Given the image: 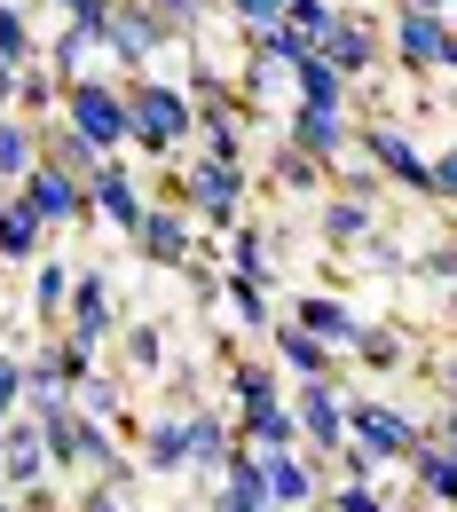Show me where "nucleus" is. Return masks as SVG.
<instances>
[{
  "mask_svg": "<svg viewBox=\"0 0 457 512\" xmlns=\"http://www.w3.org/2000/svg\"><path fill=\"white\" fill-rule=\"evenodd\" d=\"M16 87H24V71H16V64H0V103H16Z\"/></svg>",
  "mask_w": 457,
  "mask_h": 512,
  "instance_id": "47",
  "label": "nucleus"
},
{
  "mask_svg": "<svg viewBox=\"0 0 457 512\" xmlns=\"http://www.w3.org/2000/svg\"><path fill=\"white\" fill-rule=\"evenodd\" d=\"M331 512H394L379 497V481H347V489H331Z\"/></svg>",
  "mask_w": 457,
  "mask_h": 512,
  "instance_id": "36",
  "label": "nucleus"
},
{
  "mask_svg": "<svg viewBox=\"0 0 457 512\" xmlns=\"http://www.w3.org/2000/svg\"><path fill=\"white\" fill-rule=\"evenodd\" d=\"M418 268H426L434 284H450V292H457V245H442V253H426V260H418Z\"/></svg>",
  "mask_w": 457,
  "mask_h": 512,
  "instance_id": "43",
  "label": "nucleus"
},
{
  "mask_svg": "<svg viewBox=\"0 0 457 512\" xmlns=\"http://www.w3.org/2000/svg\"><path fill=\"white\" fill-rule=\"evenodd\" d=\"M434 197L457 205V142H442V158H434Z\"/></svg>",
  "mask_w": 457,
  "mask_h": 512,
  "instance_id": "42",
  "label": "nucleus"
},
{
  "mask_svg": "<svg viewBox=\"0 0 457 512\" xmlns=\"http://www.w3.org/2000/svg\"><path fill=\"white\" fill-rule=\"evenodd\" d=\"M229 394H237V418H245L253 449H300L292 402H284V386H276L268 363H237V371H229Z\"/></svg>",
  "mask_w": 457,
  "mask_h": 512,
  "instance_id": "2",
  "label": "nucleus"
},
{
  "mask_svg": "<svg viewBox=\"0 0 457 512\" xmlns=\"http://www.w3.org/2000/svg\"><path fill=\"white\" fill-rule=\"evenodd\" d=\"M261 473H268L276 512H308L316 505V457H300V449H261Z\"/></svg>",
  "mask_w": 457,
  "mask_h": 512,
  "instance_id": "11",
  "label": "nucleus"
},
{
  "mask_svg": "<svg viewBox=\"0 0 457 512\" xmlns=\"http://www.w3.org/2000/svg\"><path fill=\"white\" fill-rule=\"evenodd\" d=\"M32 142H40L32 127L0 119V182H24V174H32Z\"/></svg>",
  "mask_w": 457,
  "mask_h": 512,
  "instance_id": "31",
  "label": "nucleus"
},
{
  "mask_svg": "<svg viewBox=\"0 0 457 512\" xmlns=\"http://www.w3.org/2000/svg\"><path fill=\"white\" fill-rule=\"evenodd\" d=\"M339 16H347V8H331V0H284V24H276V32H284L300 56H316L331 32H339Z\"/></svg>",
  "mask_w": 457,
  "mask_h": 512,
  "instance_id": "20",
  "label": "nucleus"
},
{
  "mask_svg": "<svg viewBox=\"0 0 457 512\" xmlns=\"http://www.w3.org/2000/svg\"><path fill=\"white\" fill-rule=\"evenodd\" d=\"M48 166H64L71 182H95V174H103V166H111V158H103V150H95V142H79V134H48Z\"/></svg>",
  "mask_w": 457,
  "mask_h": 512,
  "instance_id": "28",
  "label": "nucleus"
},
{
  "mask_svg": "<svg viewBox=\"0 0 457 512\" xmlns=\"http://www.w3.org/2000/svg\"><path fill=\"white\" fill-rule=\"evenodd\" d=\"M410 489H418V505H450L457 512V449L450 442H418L410 449Z\"/></svg>",
  "mask_w": 457,
  "mask_h": 512,
  "instance_id": "15",
  "label": "nucleus"
},
{
  "mask_svg": "<svg viewBox=\"0 0 457 512\" xmlns=\"http://www.w3.org/2000/svg\"><path fill=\"white\" fill-rule=\"evenodd\" d=\"M450 308H457V292H450Z\"/></svg>",
  "mask_w": 457,
  "mask_h": 512,
  "instance_id": "52",
  "label": "nucleus"
},
{
  "mask_svg": "<svg viewBox=\"0 0 457 512\" xmlns=\"http://www.w3.org/2000/svg\"><path fill=\"white\" fill-rule=\"evenodd\" d=\"M79 512H127V497H119V489H87V497H79Z\"/></svg>",
  "mask_w": 457,
  "mask_h": 512,
  "instance_id": "45",
  "label": "nucleus"
},
{
  "mask_svg": "<svg viewBox=\"0 0 457 512\" xmlns=\"http://www.w3.org/2000/svg\"><path fill=\"white\" fill-rule=\"evenodd\" d=\"M292 426H300L308 457H339V449H347V394L331 379L300 386V394H292Z\"/></svg>",
  "mask_w": 457,
  "mask_h": 512,
  "instance_id": "5",
  "label": "nucleus"
},
{
  "mask_svg": "<svg viewBox=\"0 0 457 512\" xmlns=\"http://www.w3.org/2000/svg\"><path fill=\"white\" fill-rule=\"evenodd\" d=\"M64 127L111 158V150L127 142V87H111V79H71L64 87Z\"/></svg>",
  "mask_w": 457,
  "mask_h": 512,
  "instance_id": "4",
  "label": "nucleus"
},
{
  "mask_svg": "<svg viewBox=\"0 0 457 512\" xmlns=\"http://www.w3.org/2000/svg\"><path fill=\"white\" fill-rule=\"evenodd\" d=\"M276 182H284V190H308V182H316V158H308V150H284V158H276Z\"/></svg>",
  "mask_w": 457,
  "mask_h": 512,
  "instance_id": "41",
  "label": "nucleus"
},
{
  "mask_svg": "<svg viewBox=\"0 0 457 512\" xmlns=\"http://www.w3.org/2000/svg\"><path fill=\"white\" fill-rule=\"evenodd\" d=\"M363 158H371V166H387L394 182H410V190H434V158H418L402 127H371V134H363Z\"/></svg>",
  "mask_w": 457,
  "mask_h": 512,
  "instance_id": "13",
  "label": "nucleus"
},
{
  "mask_svg": "<svg viewBox=\"0 0 457 512\" xmlns=\"http://www.w3.org/2000/svg\"><path fill=\"white\" fill-rule=\"evenodd\" d=\"M134 245H142L150 268H190V221L174 205H150V221L134 229Z\"/></svg>",
  "mask_w": 457,
  "mask_h": 512,
  "instance_id": "17",
  "label": "nucleus"
},
{
  "mask_svg": "<svg viewBox=\"0 0 457 512\" xmlns=\"http://www.w3.org/2000/svg\"><path fill=\"white\" fill-rule=\"evenodd\" d=\"M142 465H150V473H190L182 418H150V426H142Z\"/></svg>",
  "mask_w": 457,
  "mask_h": 512,
  "instance_id": "24",
  "label": "nucleus"
},
{
  "mask_svg": "<svg viewBox=\"0 0 457 512\" xmlns=\"http://www.w3.org/2000/svg\"><path fill=\"white\" fill-rule=\"evenodd\" d=\"M339 465H347V481H379V465H371V457H363V449H355V442L339 449Z\"/></svg>",
  "mask_w": 457,
  "mask_h": 512,
  "instance_id": "44",
  "label": "nucleus"
},
{
  "mask_svg": "<svg viewBox=\"0 0 457 512\" xmlns=\"http://www.w3.org/2000/svg\"><path fill=\"white\" fill-rule=\"evenodd\" d=\"M40 237H48V229L32 221V205H24V197H0V260H32Z\"/></svg>",
  "mask_w": 457,
  "mask_h": 512,
  "instance_id": "26",
  "label": "nucleus"
},
{
  "mask_svg": "<svg viewBox=\"0 0 457 512\" xmlns=\"http://www.w3.org/2000/svg\"><path fill=\"white\" fill-rule=\"evenodd\" d=\"M229 512H276L268 497V473H261V449H229V465H221V489H213Z\"/></svg>",
  "mask_w": 457,
  "mask_h": 512,
  "instance_id": "14",
  "label": "nucleus"
},
{
  "mask_svg": "<svg viewBox=\"0 0 457 512\" xmlns=\"http://www.w3.org/2000/svg\"><path fill=\"white\" fill-rule=\"evenodd\" d=\"M442 71H457V32H450V56H442Z\"/></svg>",
  "mask_w": 457,
  "mask_h": 512,
  "instance_id": "51",
  "label": "nucleus"
},
{
  "mask_svg": "<svg viewBox=\"0 0 457 512\" xmlns=\"http://www.w3.org/2000/svg\"><path fill=\"white\" fill-rule=\"evenodd\" d=\"M229 260H237V276H245V284H268V276H276V268H268V237H261V229H237Z\"/></svg>",
  "mask_w": 457,
  "mask_h": 512,
  "instance_id": "32",
  "label": "nucleus"
},
{
  "mask_svg": "<svg viewBox=\"0 0 457 512\" xmlns=\"http://www.w3.org/2000/svg\"><path fill=\"white\" fill-rule=\"evenodd\" d=\"M292 323H300V331H308V339H324L331 355H339V347H355V331H363V323L347 316V308H339V300H316V292H308V300H300V308H292Z\"/></svg>",
  "mask_w": 457,
  "mask_h": 512,
  "instance_id": "21",
  "label": "nucleus"
},
{
  "mask_svg": "<svg viewBox=\"0 0 457 512\" xmlns=\"http://www.w3.org/2000/svg\"><path fill=\"white\" fill-rule=\"evenodd\" d=\"M127 363H134V371H158V363H166V347H158V331H150V323L127 331Z\"/></svg>",
  "mask_w": 457,
  "mask_h": 512,
  "instance_id": "40",
  "label": "nucleus"
},
{
  "mask_svg": "<svg viewBox=\"0 0 457 512\" xmlns=\"http://www.w3.org/2000/svg\"><path fill=\"white\" fill-rule=\"evenodd\" d=\"M87 197H95V213H103L111 229H127V237L142 229V221H150V205H142V190L127 182V166H119V158H111V166L87 182Z\"/></svg>",
  "mask_w": 457,
  "mask_h": 512,
  "instance_id": "16",
  "label": "nucleus"
},
{
  "mask_svg": "<svg viewBox=\"0 0 457 512\" xmlns=\"http://www.w3.org/2000/svg\"><path fill=\"white\" fill-rule=\"evenodd\" d=\"M347 442L387 473V465H410V449L426 442V434H418V418H402L379 394H347Z\"/></svg>",
  "mask_w": 457,
  "mask_h": 512,
  "instance_id": "3",
  "label": "nucleus"
},
{
  "mask_svg": "<svg viewBox=\"0 0 457 512\" xmlns=\"http://www.w3.org/2000/svg\"><path fill=\"white\" fill-rule=\"evenodd\" d=\"M316 56H324L339 79H355V71H371V64H379V32H371L363 16H339V32H331Z\"/></svg>",
  "mask_w": 457,
  "mask_h": 512,
  "instance_id": "19",
  "label": "nucleus"
},
{
  "mask_svg": "<svg viewBox=\"0 0 457 512\" xmlns=\"http://www.w3.org/2000/svg\"><path fill=\"white\" fill-rule=\"evenodd\" d=\"M182 190L205 205V221H237V205H245V174H237V166H213V158H190V166H182Z\"/></svg>",
  "mask_w": 457,
  "mask_h": 512,
  "instance_id": "9",
  "label": "nucleus"
},
{
  "mask_svg": "<svg viewBox=\"0 0 457 512\" xmlns=\"http://www.w3.org/2000/svg\"><path fill=\"white\" fill-rule=\"evenodd\" d=\"M402 8H426V16H442V8H450V0H402Z\"/></svg>",
  "mask_w": 457,
  "mask_h": 512,
  "instance_id": "49",
  "label": "nucleus"
},
{
  "mask_svg": "<svg viewBox=\"0 0 457 512\" xmlns=\"http://www.w3.org/2000/svg\"><path fill=\"white\" fill-rule=\"evenodd\" d=\"M127 142L150 158H174L190 142V95L174 79H127Z\"/></svg>",
  "mask_w": 457,
  "mask_h": 512,
  "instance_id": "1",
  "label": "nucleus"
},
{
  "mask_svg": "<svg viewBox=\"0 0 457 512\" xmlns=\"http://www.w3.org/2000/svg\"><path fill=\"white\" fill-rule=\"evenodd\" d=\"M339 142H347V134H339V111H292V150H308L316 166L339 158Z\"/></svg>",
  "mask_w": 457,
  "mask_h": 512,
  "instance_id": "27",
  "label": "nucleus"
},
{
  "mask_svg": "<svg viewBox=\"0 0 457 512\" xmlns=\"http://www.w3.org/2000/svg\"><path fill=\"white\" fill-rule=\"evenodd\" d=\"M394 56H402L410 71H442V56H450V24L426 16V8H402V16H394Z\"/></svg>",
  "mask_w": 457,
  "mask_h": 512,
  "instance_id": "10",
  "label": "nucleus"
},
{
  "mask_svg": "<svg viewBox=\"0 0 457 512\" xmlns=\"http://www.w3.org/2000/svg\"><path fill=\"white\" fill-rule=\"evenodd\" d=\"M142 8H150V16L166 24V32H190L197 16H205V0H142Z\"/></svg>",
  "mask_w": 457,
  "mask_h": 512,
  "instance_id": "39",
  "label": "nucleus"
},
{
  "mask_svg": "<svg viewBox=\"0 0 457 512\" xmlns=\"http://www.w3.org/2000/svg\"><path fill=\"white\" fill-rule=\"evenodd\" d=\"M16 95H24V103H32V111H48V103H64V95H56V87H48V79H24V87H16Z\"/></svg>",
  "mask_w": 457,
  "mask_h": 512,
  "instance_id": "46",
  "label": "nucleus"
},
{
  "mask_svg": "<svg viewBox=\"0 0 457 512\" xmlns=\"http://www.w3.org/2000/svg\"><path fill=\"white\" fill-rule=\"evenodd\" d=\"M355 355H363V363H379V371H394V363H402V339L363 323V331H355Z\"/></svg>",
  "mask_w": 457,
  "mask_h": 512,
  "instance_id": "35",
  "label": "nucleus"
},
{
  "mask_svg": "<svg viewBox=\"0 0 457 512\" xmlns=\"http://www.w3.org/2000/svg\"><path fill=\"white\" fill-rule=\"evenodd\" d=\"M229 16H237L245 32H276V24H284V0H229Z\"/></svg>",
  "mask_w": 457,
  "mask_h": 512,
  "instance_id": "38",
  "label": "nucleus"
},
{
  "mask_svg": "<svg viewBox=\"0 0 457 512\" xmlns=\"http://www.w3.org/2000/svg\"><path fill=\"white\" fill-rule=\"evenodd\" d=\"M71 402H79V418H95V426H111V418L127 410L119 379H87V386H71Z\"/></svg>",
  "mask_w": 457,
  "mask_h": 512,
  "instance_id": "30",
  "label": "nucleus"
},
{
  "mask_svg": "<svg viewBox=\"0 0 457 512\" xmlns=\"http://www.w3.org/2000/svg\"><path fill=\"white\" fill-rule=\"evenodd\" d=\"M64 8H71V16H87V8H111V0H64Z\"/></svg>",
  "mask_w": 457,
  "mask_h": 512,
  "instance_id": "50",
  "label": "nucleus"
},
{
  "mask_svg": "<svg viewBox=\"0 0 457 512\" xmlns=\"http://www.w3.org/2000/svg\"><path fill=\"white\" fill-rule=\"evenodd\" d=\"M268 339H276V363H284V371H292L300 386L331 379V347H324V339H308V331H300L292 316H284V323H268Z\"/></svg>",
  "mask_w": 457,
  "mask_h": 512,
  "instance_id": "18",
  "label": "nucleus"
},
{
  "mask_svg": "<svg viewBox=\"0 0 457 512\" xmlns=\"http://www.w3.org/2000/svg\"><path fill=\"white\" fill-rule=\"evenodd\" d=\"M64 331H71V347H87V355H95V347L119 331V316H111V276H103V268H79V276H71Z\"/></svg>",
  "mask_w": 457,
  "mask_h": 512,
  "instance_id": "6",
  "label": "nucleus"
},
{
  "mask_svg": "<svg viewBox=\"0 0 457 512\" xmlns=\"http://www.w3.org/2000/svg\"><path fill=\"white\" fill-rule=\"evenodd\" d=\"M182 442H190V465H205V473L229 465V426L213 410H197V402H190V418H182Z\"/></svg>",
  "mask_w": 457,
  "mask_h": 512,
  "instance_id": "23",
  "label": "nucleus"
},
{
  "mask_svg": "<svg viewBox=\"0 0 457 512\" xmlns=\"http://www.w3.org/2000/svg\"><path fill=\"white\" fill-rule=\"evenodd\" d=\"M166 40H174V32H166L150 8H111V56H119L127 71H142L158 48H166Z\"/></svg>",
  "mask_w": 457,
  "mask_h": 512,
  "instance_id": "12",
  "label": "nucleus"
},
{
  "mask_svg": "<svg viewBox=\"0 0 457 512\" xmlns=\"http://www.w3.org/2000/svg\"><path fill=\"white\" fill-rule=\"evenodd\" d=\"M8 418H24V363L16 355H0V426Z\"/></svg>",
  "mask_w": 457,
  "mask_h": 512,
  "instance_id": "37",
  "label": "nucleus"
},
{
  "mask_svg": "<svg viewBox=\"0 0 457 512\" xmlns=\"http://www.w3.org/2000/svg\"><path fill=\"white\" fill-rule=\"evenodd\" d=\"M442 442L457 449V394H450V402H442Z\"/></svg>",
  "mask_w": 457,
  "mask_h": 512,
  "instance_id": "48",
  "label": "nucleus"
},
{
  "mask_svg": "<svg viewBox=\"0 0 457 512\" xmlns=\"http://www.w3.org/2000/svg\"><path fill=\"white\" fill-rule=\"evenodd\" d=\"M0 64H32V32H24V8H8V0H0Z\"/></svg>",
  "mask_w": 457,
  "mask_h": 512,
  "instance_id": "33",
  "label": "nucleus"
},
{
  "mask_svg": "<svg viewBox=\"0 0 457 512\" xmlns=\"http://www.w3.org/2000/svg\"><path fill=\"white\" fill-rule=\"evenodd\" d=\"M24 205H32V221H40V229H71V221L87 213V182H71L64 166L32 158V174H24Z\"/></svg>",
  "mask_w": 457,
  "mask_h": 512,
  "instance_id": "7",
  "label": "nucleus"
},
{
  "mask_svg": "<svg viewBox=\"0 0 457 512\" xmlns=\"http://www.w3.org/2000/svg\"><path fill=\"white\" fill-rule=\"evenodd\" d=\"M0 512H16V505H0Z\"/></svg>",
  "mask_w": 457,
  "mask_h": 512,
  "instance_id": "53",
  "label": "nucleus"
},
{
  "mask_svg": "<svg viewBox=\"0 0 457 512\" xmlns=\"http://www.w3.org/2000/svg\"><path fill=\"white\" fill-rule=\"evenodd\" d=\"M324 237H331V245H363V237H379V205L355 197V190H339L324 205Z\"/></svg>",
  "mask_w": 457,
  "mask_h": 512,
  "instance_id": "22",
  "label": "nucleus"
},
{
  "mask_svg": "<svg viewBox=\"0 0 457 512\" xmlns=\"http://www.w3.org/2000/svg\"><path fill=\"white\" fill-rule=\"evenodd\" d=\"M229 308H237V316H245V331H268V292L261 284H245V276H229Z\"/></svg>",
  "mask_w": 457,
  "mask_h": 512,
  "instance_id": "34",
  "label": "nucleus"
},
{
  "mask_svg": "<svg viewBox=\"0 0 457 512\" xmlns=\"http://www.w3.org/2000/svg\"><path fill=\"white\" fill-rule=\"evenodd\" d=\"M292 79H300V111H339V103H347V79H339L324 56H300Z\"/></svg>",
  "mask_w": 457,
  "mask_h": 512,
  "instance_id": "25",
  "label": "nucleus"
},
{
  "mask_svg": "<svg viewBox=\"0 0 457 512\" xmlns=\"http://www.w3.org/2000/svg\"><path fill=\"white\" fill-rule=\"evenodd\" d=\"M32 308H40V323H56L71 308V268L64 260H40V284H32Z\"/></svg>",
  "mask_w": 457,
  "mask_h": 512,
  "instance_id": "29",
  "label": "nucleus"
},
{
  "mask_svg": "<svg viewBox=\"0 0 457 512\" xmlns=\"http://www.w3.org/2000/svg\"><path fill=\"white\" fill-rule=\"evenodd\" d=\"M48 481V442L32 418H8L0 426V489H40Z\"/></svg>",
  "mask_w": 457,
  "mask_h": 512,
  "instance_id": "8",
  "label": "nucleus"
}]
</instances>
